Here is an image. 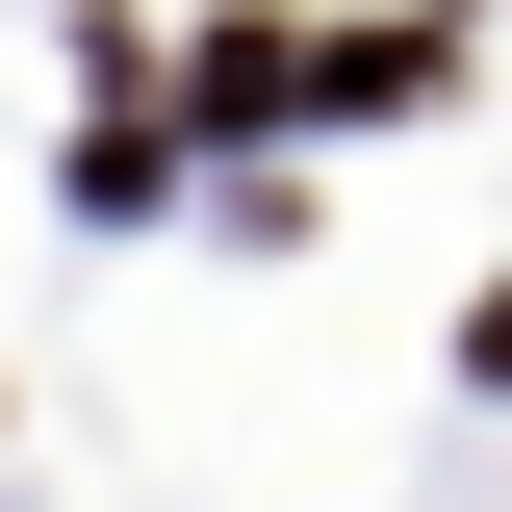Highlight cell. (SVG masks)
<instances>
[{
    "instance_id": "cell-1",
    "label": "cell",
    "mask_w": 512,
    "mask_h": 512,
    "mask_svg": "<svg viewBox=\"0 0 512 512\" xmlns=\"http://www.w3.org/2000/svg\"><path fill=\"white\" fill-rule=\"evenodd\" d=\"M308 103H359V128H384V103H436V26H333V52H308Z\"/></svg>"
}]
</instances>
